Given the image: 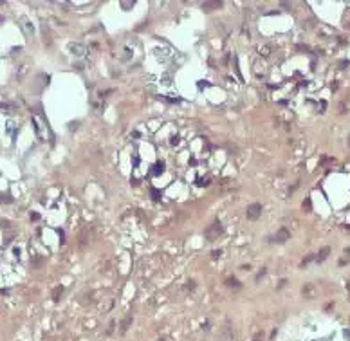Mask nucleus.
<instances>
[{
  "label": "nucleus",
  "instance_id": "nucleus-1",
  "mask_svg": "<svg viewBox=\"0 0 350 341\" xmlns=\"http://www.w3.org/2000/svg\"><path fill=\"white\" fill-rule=\"evenodd\" d=\"M246 215H247L249 220H258L260 215H262V204H260V202H253V204H249L247 209H246Z\"/></svg>",
  "mask_w": 350,
  "mask_h": 341
},
{
  "label": "nucleus",
  "instance_id": "nucleus-2",
  "mask_svg": "<svg viewBox=\"0 0 350 341\" xmlns=\"http://www.w3.org/2000/svg\"><path fill=\"white\" fill-rule=\"evenodd\" d=\"M220 233H222V224H220V222H215V224H211V226L204 231V235H206L208 240H217Z\"/></svg>",
  "mask_w": 350,
  "mask_h": 341
},
{
  "label": "nucleus",
  "instance_id": "nucleus-3",
  "mask_svg": "<svg viewBox=\"0 0 350 341\" xmlns=\"http://www.w3.org/2000/svg\"><path fill=\"white\" fill-rule=\"evenodd\" d=\"M289 238H291L289 229H287V228H280V229L276 231V235H273L269 240H271V242H276V244H283V242H287Z\"/></svg>",
  "mask_w": 350,
  "mask_h": 341
},
{
  "label": "nucleus",
  "instance_id": "nucleus-4",
  "mask_svg": "<svg viewBox=\"0 0 350 341\" xmlns=\"http://www.w3.org/2000/svg\"><path fill=\"white\" fill-rule=\"evenodd\" d=\"M69 49L72 51V54H78V56H81L83 52H85V47H83V45H80V44H70V45H69Z\"/></svg>",
  "mask_w": 350,
  "mask_h": 341
},
{
  "label": "nucleus",
  "instance_id": "nucleus-5",
  "mask_svg": "<svg viewBox=\"0 0 350 341\" xmlns=\"http://www.w3.org/2000/svg\"><path fill=\"white\" fill-rule=\"evenodd\" d=\"M220 6H222V2H204L202 9H204V11H213V9H217Z\"/></svg>",
  "mask_w": 350,
  "mask_h": 341
},
{
  "label": "nucleus",
  "instance_id": "nucleus-6",
  "mask_svg": "<svg viewBox=\"0 0 350 341\" xmlns=\"http://www.w3.org/2000/svg\"><path fill=\"white\" fill-rule=\"evenodd\" d=\"M130 323H132V314H128L125 319H123V323H121V334H125L126 330H128V327H130Z\"/></svg>",
  "mask_w": 350,
  "mask_h": 341
},
{
  "label": "nucleus",
  "instance_id": "nucleus-7",
  "mask_svg": "<svg viewBox=\"0 0 350 341\" xmlns=\"http://www.w3.org/2000/svg\"><path fill=\"white\" fill-rule=\"evenodd\" d=\"M328 253H330V247H323L320 253L316 254V260H318V262H323V260L328 256Z\"/></svg>",
  "mask_w": 350,
  "mask_h": 341
},
{
  "label": "nucleus",
  "instance_id": "nucleus-8",
  "mask_svg": "<svg viewBox=\"0 0 350 341\" xmlns=\"http://www.w3.org/2000/svg\"><path fill=\"white\" fill-rule=\"evenodd\" d=\"M61 292H63V287H56V289L52 291V300L58 302V300H60V296H61Z\"/></svg>",
  "mask_w": 350,
  "mask_h": 341
},
{
  "label": "nucleus",
  "instance_id": "nucleus-9",
  "mask_svg": "<svg viewBox=\"0 0 350 341\" xmlns=\"http://www.w3.org/2000/svg\"><path fill=\"white\" fill-rule=\"evenodd\" d=\"M303 294H305V296H309V298H312V294H314V287H312V285H305V287H303Z\"/></svg>",
  "mask_w": 350,
  "mask_h": 341
},
{
  "label": "nucleus",
  "instance_id": "nucleus-10",
  "mask_svg": "<svg viewBox=\"0 0 350 341\" xmlns=\"http://www.w3.org/2000/svg\"><path fill=\"white\" fill-rule=\"evenodd\" d=\"M226 285H229V287H240V283H238L237 278H227V280H226Z\"/></svg>",
  "mask_w": 350,
  "mask_h": 341
},
{
  "label": "nucleus",
  "instance_id": "nucleus-11",
  "mask_svg": "<svg viewBox=\"0 0 350 341\" xmlns=\"http://www.w3.org/2000/svg\"><path fill=\"white\" fill-rule=\"evenodd\" d=\"M154 168H155V170H154V173H159V172L163 173V170H164V163H157Z\"/></svg>",
  "mask_w": 350,
  "mask_h": 341
},
{
  "label": "nucleus",
  "instance_id": "nucleus-12",
  "mask_svg": "<svg viewBox=\"0 0 350 341\" xmlns=\"http://www.w3.org/2000/svg\"><path fill=\"white\" fill-rule=\"evenodd\" d=\"M0 200H6V202H11V199H9V195H0Z\"/></svg>",
  "mask_w": 350,
  "mask_h": 341
},
{
  "label": "nucleus",
  "instance_id": "nucleus-13",
  "mask_svg": "<svg viewBox=\"0 0 350 341\" xmlns=\"http://www.w3.org/2000/svg\"><path fill=\"white\" fill-rule=\"evenodd\" d=\"M211 254H213V258H218V256H220V254H222V251L218 249V251H213V253H211Z\"/></svg>",
  "mask_w": 350,
  "mask_h": 341
},
{
  "label": "nucleus",
  "instance_id": "nucleus-14",
  "mask_svg": "<svg viewBox=\"0 0 350 341\" xmlns=\"http://www.w3.org/2000/svg\"><path fill=\"white\" fill-rule=\"evenodd\" d=\"M152 195H154L155 200H159V191H157V190H152Z\"/></svg>",
  "mask_w": 350,
  "mask_h": 341
},
{
  "label": "nucleus",
  "instance_id": "nucleus-15",
  "mask_svg": "<svg viewBox=\"0 0 350 341\" xmlns=\"http://www.w3.org/2000/svg\"><path fill=\"white\" fill-rule=\"evenodd\" d=\"M121 6H123V7H132L134 2H121Z\"/></svg>",
  "mask_w": 350,
  "mask_h": 341
},
{
  "label": "nucleus",
  "instance_id": "nucleus-16",
  "mask_svg": "<svg viewBox=\"0 0 350 341\" xmlns=\"http://www.w3.org/2000/svg\"><path fill=\"white\" fill-rule=\"evenodd\" d=\"M263 274H265V269H262V271H260V273H258V276H256V282H258V280H260V278H262V276H263Z\"/></svg>",
  "mask_w": 350,
  "mask_h": 341
}]
</instances>
